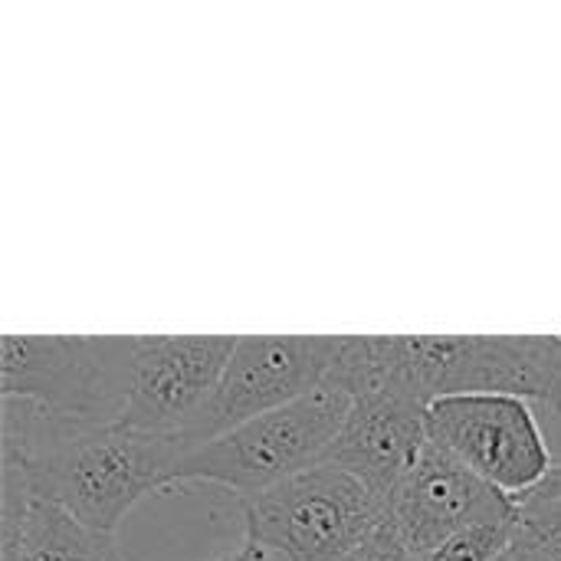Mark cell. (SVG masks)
<instances>
[{"mask_svg": "<svg viewBox=\"0 0 561 561\" xmlns=\"http://www.w3.org/2000/svg\"><path fill=\"white\" fill-rule=\"evenodd\" d=\"M184 457L181 437L122 421L62 424L30 401L0 398V467L20 470L33 496L108 536L145 496L171 490Z\"/></svg>", "mask_w": 561, "mask_h": 561, "instance_id": "cell-1", "label": "cell"}, {"mask_svg": "<svg viewBox=\"0 0 561 561\" xmlns=\"http://www.w3.org/2000/svg\"><path fill=\"white\" fill-rule=\"evenodd\" d=\"M348 411L352 398L332 381H322L299 401L191 450L178 463L171 490L187 483H214L237 493L240 503L253 500L319 467L345 427Z\"/></svg>", "mask_w": 561, "mask_h": 561, "instance_id": "cell-2", "label": "cell"}, {"mask_svg": "<svg viewBox=\"0 0 561 561\" xmlns=\"http://www.w3.org/2000/svg\"><path fill=\"white\" fill-rule=\"evenodd\" d=\"M131 339L3 335L0 398H20L62 424H115L128 394Z\"/></svg>", "mask_w": 561, "mask_h": 561, "instance_id": "cell-3", "label": "cell"}, {"mask_svg": "<svg viewBox=\"0 0 561 561\" xmlns=\"http://www.w3.org/2000/svg\"><path fill=\"white\" fill-rule=\"evenodd\" d=\"M243 539L273 561H345L378 526L371 493L332 463H319L240 503Z\"/></svg>", "mask_w": 561, "mask_h": 561, "instance_id": "cell-4", "label": "cell"}, {"mask_svg": "<svg viewBox=\"0 0 561 561\" xmlns=\"http://www.w3.org/2000/svg\"><path fill=\"white\" fill-rule=\"evenodd\" d=\"M427 440L483 483L529 500L559 463L529 401L513 394H450L427 408Z\"/></svg>", "mask_w": 561, "mask_h": 561, "instance_id": "cell-5", "label": "cell"}, {"mask_svg": "<svg viewBox=\"0 0 561 561\" xmlns=\"http://www.w3.org/2000/svg\"><path fill=\"white\" fill-rule=\"evenodd\" d=\"M339 345V335L237 339L207 411L184 437L187 454L319 388L329 375Z\"/></svg>", "mask_w": 561, "mask_h": 561, "instance_id": "cell-6", "label": "cell"}, {"mask_svg": "<svg viewBox=\"0 0 561 561\" xmlns=\"http://www.w3.org/2000/svg\"><path fill=\"white\" fill-rule=\"evenodd\" d=\"M233 345V335H135L118 421L145 434L184 440L207 411Z\"/></svg>", "mask_w": 561, "mask_h": 561, "instance_id": "cell-7", "label": "cell"}, {"mask_svg": "<svg viewBox=\"0 0 561 561\" xmlns=\"http://www.w3.org/2000/svg\"><path fill=\"white\" fill-rule=\"evenodd\" d=\"M513 519H519V503L483 483L473 470L427 440L417 463L381 503L378 523L424 561L473 526Z\"/></svg>", "mask_w": 561, "mask_h": 561, "instance_id": "cell-8", "label": "cell"}, {"mask_svg": "<svg viewBox=\"0 0 561 561\" xmlns=\"http://www.w3.org/2000/svg\"><path fill=\"white\" fill-rule=\"evenodd\" d=\"M427 447V408L404 398L352 401L348 421L332 440L322 463L355 477L371 500L381 503L417 463Z\"/></svg>", "mask_w": 561, "mask_h": 561, "instance_id": "cell-9", "label": "cell"}, {"mask_svg": "<svg viewBox=\"0 0 561 561\" xmlns=\"http://www.w3.org/2000/svg\"><path fill=\"white\" fill-rule=\"evenodd\" d=\"M0 561H118L115 536L33 496L20 473H0Z\"/></svg>", "mask_w": 561, "mask_h": 561, "instance_id": "cell-10", "label": "cell"}, {"mask_svg": "<svg viewBox=\"0 0 561 561\" xmlns=\"http://www.w3.org/2000/svg\"><path fill=\"white\" fill-rule=\"evenodd\" d=\"M523 529V516L513 523H486V526H473L460 536H454L450 542H444L434 556L424 561H500L516 542Z\"/></svg>", "mask_w": 561, "mask_h": 561, "instance_id": "cell-11", "label": "cell"}, {"mask_svg": "<svg viewBox=\"0 0 561 561\" xmlns=\"http://www.w3.org/2000/svg\"><path fill=\"white\" fill-rule=\"evenodd\" d=\"M523 526L561 559V500H523Z\"/></svg>", "mask_w": 561, "mask_h": 561, "instance_id": "cell-12", "label": "cell"}, {"mask_svg": "<svg viewBox=\"0 0 561 561\" xmlns=\"http://www.w3.org/2000/svg\"><path fill=\"white\" fill-rule=\"evenodd\" d=\"M345 561H421L414 552H408L381 523L375 526V533L348 556Z\"/></svg>", "mask_w": 561, "mask_h": 561, "instance_id": "cell-13", "label": "cell"}, {"mask_svg": "<svg viewBox=\"0 0 561 561\" xmlns=\"http://www.w3.org/2000/svg\"><path fill=\"white\" fill-rule=\"evenodd\" d=\"M506 561H561L552 549H546L526 526L519 529V536H516V542H513V549L506 552Z\"/></svg>", "mask_w": 561, "mask_h": 561, "instance_id": "cell-14", "label": "cell"}, {"mask_svg": "<svg viewBox=\"0 0 561 561\" xmlns=\"http://www.w3.org/2000/svg\"><path fill=\"white\" fill-rule=\"evenodd\" d=\"M210 561H273L263 549H256L253 542H247V539H240V546L233 549V552H220L217 559Z\"/></svg>", "mask_w": 561, "mask_h": 561, "instance_id": "cell-15", "label": "cell"}, {"mask_svg": "<svg viewBox=\"0 0 561 561\" xmlns=\"http://www.w3.org/2000/svg\"><path fill=\"white\" fill-rule=\"evenodd\" d=\"M529 500H561V460L552 467L549 480H546V483H542Z\"/></svg>", "mask_w": 561, "mask_h": 561, "instance_id": "cell-16", "label": "cell"}]
</instances>
